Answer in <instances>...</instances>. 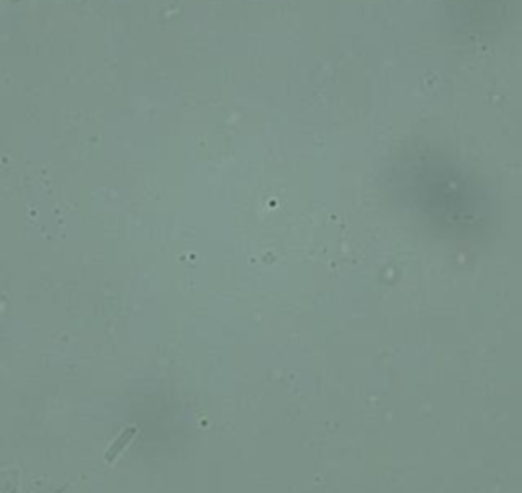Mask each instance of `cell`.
Returning <instances> with one entry per match:
<instances>
[{"label":"cell","mask_w":522,"mask_h":493,"mask_svg":"<svg viewBox=\"0 0 522 493\" xmlns=\"http://www.w3.org/2000/svg\"><path fill=\"white\" fill-rule=\"evenodd\" d=\"M137 432H139V428L137 426H127L121 435H118V438H116L115 442L108 447V450H106V455H104V461L106 463H115V459L123 452V450L127 449L130 445V440L137 436Z\"/></svg>","instance_id":"6da1fadb"}]
</instances>
